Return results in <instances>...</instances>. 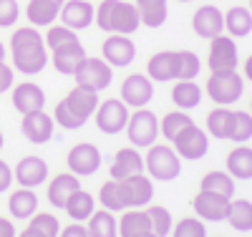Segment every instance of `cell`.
<instances>
[{"mask_svg":"<svg viewBox=\"0 0 252 237\" xmlns=\"http://www.w3.org/2000/svg\"><path fill=\"white\" fill-rule=\"evenodd\" d=\"M202 71V61L194 51H159L146 61V76L154 83L194 81Z\"/></svg>","mask_w":252,"mask_h":237,"instance_id":"cell-1","label":"cell"},{"mask_svg":"<svg viewBox=\"0 0 252 237\" xmlns=\"http://www.w3.org/2000/svg\"><path fill=\"white\" fill-rule=\"evenodd\" d=\"M10 56H13V66L20 73L26 76L40 73L48 63V48H46L43 35L31 26L18 28L10 35Z\"/></svg>","mask_w":252,"mask_h":237,"instance_id":"cell-2","label":"cell"},{"mask_svg":"<svg viewBox=\"0 0 252 237\" xmlns=\"http://www.w3.org/2000/svg\"><path fill=\"white\" fill-rule=\"evenodd\" d=\"M98 106V94L83 86H73V89L56 103L53 121L63 129H81L86 124Z\"/></svg>","mask_w":252,"mask_h":237,"instance_id":"cell-3","label":"cell"},{"mask_svg":"<svg viewBox=\"0 0 252 237\" xmlns=\"http://www.w3.org/2000/svg\"><path fill=\"white\" fill-rule=\"evenodd\" d=\"M94 23L103 33L131 35L141 26V20H139L136 5L124 3V0H101L98 8L94 10Z\"/></svg>","mask_w":252,"mask_h":237,"instance_id":"cell-4","label":"cell"},{"mask_svg":"<svg viewBox=\"0 0 252 237\" xmlns=\"http://www.w3.org/2000/svg\"><path fill=\"white\" fill-rule=\"evenodd\" d=\"M144 171H146V177H152L157 182H172L182 174V159L174 152V146L154 141L152 146H146Z\"/></svg>","mask_w":252,"mask_h":237,"instance_id":"cell-5","label":"cell"},{"mask_svg":"<svg viewBox=\"0 0 252 237\" xmlns=\"http://www.w3.org/2000/svg\"><path fill=\"white\" fill-rule=\"evenodd\" d=\"M245 94V78L237 71H217L207 78V96L217 106H232Z\"/></svg>","mask_w":252,"mask_h":237,"instance_id":"cell-6","label":"cell"},{"mask_svg":"<svg viewBox=\"0 0 252 237\" xmlns=\"http://www.w3.org/2000/svg\"><path fill=\"white\" fill-rule=\"evenodd\" d=\"M126 136H129L131 146L136 149H146L159 139V116L154 111L144 109H134L126 121Z\"/></svg>","mask_w":252,"mask_h":237,"instance_id":"cell-7","label":"cell"},{"mask_svg":"<svg viewBox=\"0 0 252 237\" xmlns=\"http://www.w3.org/2000/svg\"><path fill=\"white\" fill-rule=\"evenodd\" d=\"M240 53H237V43L232 35L220 33L209 40V53H207V68L209 73L217 71H237Z\"/></svg>","mask_w":252,"mask_h":237,"instance_id":"cell-8","label":"cell"},{"mask_svg":"<svg viewBox=\"0 0 252 237\" xmlns=\"http://www.w3.org/2000/svg\"><path fill=\"white\" fill-rule=\"evenodd\" d=\"M76 78V86H83V89H91V91H103L109 89L111 81H114V68L109 66L103 58H83L81 66L76 68L73 73Z\"/></svg>","mask_w":252,"mask_h":237,"instance_id":"cell-9","label":"cell"},{"mask_svg":"<svg viewBox=\"0 0 252 237\" xmlns=\"http://www.w3.org/2000/svg\"><path fill=\"white\" fill-rule=\"evenodd\" d=\"M119 197H121L124 209H141L154 197V179L146 174L119 179Z\"/></svg>","mask_w":252,"mask_h":237,"instance_id":"cell-10","label":"cell"},{"mask_svg":"<svg viewBox=\"0 0 252 237\" xmlns=\"http://www.w3.org/2000/svg\"><path fill=\"white\" fill-rule=\"evenodd\" d=\"M129 106H126L121 99H106V101H98L96 111H94V119H96V126L98 132L103 134H121L126 129V121H129Z\"/></svg>","mask_w":252,"mask_h":237,"instance_id":"cell-11","label":"cell"},{"mask_svg":"<svg viewBox=\"0 0 252 237\" xmlns=\"http://www.w3.org/2000/svg\"><path fill=\"white\" fill-rule=\"evenodd\" d=\"M172 146H174V152L179 154V159L197 162V159H202L209 152V139H207L204 129H199L197 124H189L187 129H182V132L172 139Z\"/></svg>","mask_w":252,"mask_h":237,"instance_id":"cell-12","label":"cell"},{"mask_svg":"<svg viewBox=\"0 0 252 237\" xmlns=\"http://www.w3.org/2000/svg\"><path fill=\"white\" fill-rule=\"evenodd\" d=\"M229 197H222L217 192H204L199 189L192 197V209L202 222H224L229 212Z\"/></svg>","mask_w":252,"mask_h":237,"instance_id":"cell-13","label":"cell"},{"mask_svg":"<svg viewBox=\"0 0 252 237\" xmlns=\"http://www.w3.org/2000/svg\"><path fill=\"white\" fill-rule=\"evenodd\" d=\"M101 56L111 68H126V66H131L134 58H136V46L129 35L109 33V38L101 43Z\"/></svg>","mask_w":252,"mask_h":237,"instance_id":"cell-14","label":"cell"},{"mask_svg":"<svg viewBox=\"0 0 252 237\" xmlns=\"http://www.w3.org/2000/svg\"><path fill=\"white\" fill-rule=\"evenodd\" d=\"M154 99V81L146 73H131L121 83V101L129 109H144Z\"/></svg>","mask_w":252,"mask_h":237,"instance_id":"cell-15","label":"cell"},{"mask_svg":"<svg viewBox=\"0 0 252 237\" xmlns=\"http://www.w3.org/2000/svg\"><path fill=\"white\" fill-rule=\"evenodd\" d=\"M66 164L71 169V174H76V177H91V174H96L98 167H101V152L94 144H89V141L76 144V146H71V152L66 157Z\"/></svg>","mask_w":252,"mask_h":237,"instance_id":"cell-16","label":"cell"},{"mask_svg":"<svg viewBox=\"0 0 252 237\" xmlns=\"http://www.w3.org/2000/svg\"><path fill=\"white\" fill-rule=\"evenodd\" d=\"M192 28L199 38L212 40L215 35L224 33V13L217 5H202L192 15Z\"/></svg>","mask_w":252,"mask_h":237,"instance_id":"cell-17","label":"cell"},{"mask_svg":"<svg viewBox=\"0 0 252 237\" xmlns=\"http://www.w3.org/2000/svg\"><path fill=\"white\" fill-rule=\"evenodd\" d=\"M94 5H91V0H63V5H61V23L71 28V31H83V28H89L94 23Z\"/></svg>","mask_w":252,"mask_h":237,"instance_id":"cell-18","label":"cell"},{"mask_svg":"<svg viewBox=\"0 0 252 237\" xmlns=\"http://www.w3.org/2000/svg\"><path fill=\"white\" fill-rule=\"evenodd\" d=\"M111 171V179H126V177H134V174H144V157L136 146H124L114 154V162L109 167Z\"/></svg>","mask_w":252,"mask_h":237,"instance_id":"cell-19","label":"cell"},{"mask_svg":"<svg viewBox=\"0 0 252 237\" xmlns=\"http://www.w3.org/2000/svg\"><path fill=\"white\" fill-rule=\"evenodd\" d=\"M53 116H48L43 109L40 111H31V114H23V124H20V132L23 136L33 144H46L51 136H53Z\"/></svg>","mask_w":252,"mask_h":237,"instance_id":"cell-20","label":"cell"},{"mask_svg":"<svg viewBox=\"0 0 252 237\" xmlns=\"http://www.w3.org/2000/svg\"><path fill=\"white\" fill-rule=\"evenodd\" d=\"M13 179H18L20 187H38V184H43L48 179V164L46 159H40V157H23L18 162L15 171H13Z\"/></svg>","mask_w":252,"mask_h":237,"instance_id":"cell-21","label":"cell"},{"mask_svg":"<svg viewBox=\"0 0 252 237\" xmlns=\"http://www.w3.org/2000/svg\"><path fill=\"white\" fill-rule=\"evenodd\" d=\"M13 106L20 114H31V111H40L46 106V94L40 86L26 81V83H18L13 89Z\"/></svg>","mask_w":252,"mask_h":237,"instance_id":"cell-22","label":"cell"},{"mask_svg":"<svg viewBox=\"0 0 252 237\" xmlns=\"http://www.w3.org/2000/svg\"><path fill=\"white\" fill-rule=\"evenodd\" d=\"M83 58H86V51H83L81 40L56 48V51H53V56H51L53 68H56L58 73H63V76H73V73H76V68L81 66V61H83Z\"/></svg>","mask_w":252,"mask_h":237,"instance_id":"cell-23","label":"cell"},{"mask_svg":"<svg viewBox=\"0 0 252 237\" xmlns=\"http://www.w3.org/2000/svg\"><path fill=\"white\" fill-rule=\"evenodd\" d=\"M224 167H227V174L235 182L237 179H245V182L252 179V146H235L232 152L227 154Z\"/></svg>","mask_w":252,"mask_h":237,"instance_id":"cell-24","label":"cell"},{"mask_svg":"<svg viewBox=\"0 0 252 237\" xmlns=\"http://www.w3.org/2000/svg\"><path fill=\"white\" fill-rule=\"evenodd\" d=\"M61 5L63 0H28L26 15L31 20V26H53L61 13Z\"/></svg>","mask_w":252,"mask_h":237,"instance_id":"cell-25","label":"cell"},{"mask_svg":"<svg viewBox=\"0 0 252 237\" xmlns=\"http://www.w3.org/2000/svg\"><path fill=\"white\" fill-rule=\"evenodd\" d=\"M76 189H81V182H78V177L76 174H56L53 179H51V184H48V202L53 204V207H66V202H68V197L73 195Z\"/></svg>","mask_w":252,"mask_h":237,"instance_id":"cell-26","label":"cell"},{"mask_svg":"<svg viewBox=\"0 0 252 237\" xmlns=\"http://www.w3.org/2000/svg\"><path fill=\"white\" fill-rule=\"evenodd\" d=\"M172 103L179 111H192L202 103V89L194 81H174L172 86Z\"/></svg>","mask_w":252,"mask_h":237,"instance_id":"cell-27","label":"cell"},{"mask_svg":"<svg viewBox=\"0 0 252 237\" xmlns=\"http://www.w3.org/2000/svg\"><path fill=\"white\" fill-rule=\"evenodd\" d=\"M134 5H136L141 26L159 28V26L166 23V15H169V10H166V0H134Z\"/></svg>","mask_w":252,"mask_h":237,"instance_id":"cell-28","label":"cell"},{"mask_svg":"<svg viewBox=\"0 0 252 237\" xmlns=\"http://www.w3.org/2000/svg\"><path fill=\"white\" fill-rule=\"evenodd\" d=\"M8 209L15 220H31L35 209H38V197H35V192L28 189V187H20L15 189L10 200H8Z\"/></svg>","mask_w":252,"mask_h":237,"instance_id":"cell-29","label":"cell"},{"mask_svg":"<svg viewBox=\"0 0 252 237\" xmlns=\"http://www.w3.org/2000/svg\"><path fill=\"white\" fill-rule=\"evenodd\" d=\"M224 31L232 38H245L252 33V13L245 5H232L224 13Z\"/></svg>","mask_w":252,"mask_h":237,"instance_id":"cell-30","label":"cell"},{"mask_svg":"<svg viewBox=\"0 0 252 237\" xmlns=\"http://www.w3.org/2000/svg\"><path fill=\"white\" fill-rule=\"evenodd\" d=\"M86 230L91 237H119V220L116 212L109 209H94V214L86 220Z\"/></svg>","mask_w":252,"mask_h":237,"instance_id":"cell-31","label":"cell"},{"mask_svg":"<svg viewBox=\"0 0 252 237\" xmlns=\"http://www.w3.org/2000/svg\"><path fill=\"white\" fill-rule=\"evenodd\" d=\"M63 209H66V214L73 222H86L94 214V209H96V200H94V195H89L86 189H76L73 195L68 197V202H66Z\"/></svg>","mask_w":252,"mask_h":237,"instance_id":"cell-32","label":"cell"},{"mask_svg":"<svg viewBox=\"0 0 252 237\" xmlns=\"http://www.w3.org/2000/svg\"><path fill=\"white\" fill-rule=\"evenodd\" d=\"M144 230H152L146 209H126L119 217V237H134Z\"/></svg>","mask_w":252,"mask_h":237,"instance_id":"cell-33","label":"cell"},{"mask_svg":"<svg viewBox=\"0 0 252 237\" xmlns=\"http://www.w3.org/2000/svg\"><path fill=\"white\" fill-rule=\"evenodd\" d=\"M199 189H204V192H217V195L232 200V195H235V179L229 177L227 171L215 169V171H207V174L199 179Z\"/></svg>","mask_w":252,"mask_h":237,"instance_id":"cell-34","label":"cell"},{"mask_svg":"<svg viewBox=\"0 0 252 237\" xmlns=\"http://www.w3.org/2000/svg\"><path fill=\"white\" fill-rule=\"evenodd\" d=\"M229 129H232V109L227 106H215L207 114V134L215 139H227Z\"/></svg>","mask_w":252,"mask_h":237,"instance_id":"cell-35","label":"cell"},{"mask_svg":"<svg viewBox=\"0 0 252 237\" xmlns=\"http://www.w3.org/2000/svg\"><path fill=\"white\" fill-rule=\"evenodd\" d=\"M227 222L237 232H250L252 230V202L250 200H232L227 212Z\"/></svg>","mask_w":252,"mask_h":237,"instance_id":"cell-36","label":"cell"},{"mask_svg":"<svg viewBox=\"0 0 252 237\" xmlns=\"http://www.w3.org/2000/svg\"><path fill=\"white\" fill-rule=\"evenodd\" d=\"M189 124H194V121H192V116H189L187 111H179V109L166 111V114L159 119V134L172 144V139L182 132V129H187Z\"/></svg>","mask_w":252,"mask_h":237,"instance_id":"cell-37","label":"cell"},{"mask_svg":"<svg viewBox=\"0 0 252 237\" xmlns=\"http://www.w3.org/2000/svg\"><path fill=\"white\" fill-rule=\"evenodd\" d=\"M227 139L235 144H245L247 139H252V114L250 111L232 109V129H229Z\"/></svg>","mask_w":252,"mask_h":237,"instance_id":"cell-38","label":"cell"},{"mask_svg":"<svg viewBox=\"0 0 252 237\" xmlns=\"http://www.w3.org/2000/svg\"><path fill=\"white\" fill-rule=\"evenodd\" d=\"M146 214H149V222H152V232H157L159 237H166L172 232V225H174V220H172V212L166 209V207H161V204H146Z\"/></svg>","mask_w":252,"mask_h":237,"instance_id":"cell-39","label":"cell"},{"mask_svg":"<svg viewBox=\"0 0 252 237\" xmlns=\"http://www.w3.org/2000/svg\"><path fill=\"white\" fill-rule=\"evenodd\" d=\"M169 235L172 237H207V227L194 214V217H182L179 222H174Z\"/></svg>","mask_w":252,"mask_h":237,"instance_id":"cell-40","label":"cell"},{"mask_svg":"<svg viewBox=\"0 0 252 237\" xmlns=\"http://www.w3.org/2000/svg\"><path fill=\"white\" fill-rule=\"evenodd\" d=\"M98 202L103 209H109V212H121L124 204H121V197H119V182L116 179H109V182H103L101 189H98Z\"/></svg>","mask_w":252,"mask_h":237,"instance_id":"cell-41","label":"cell"},{"mask_svg":"<svg viewBox=\"0 0 252 237\" xmlns=\"http://www.w3.org/2000/svg\"><path fill=\"white\" fill-rule=\"evenodd\" d=\"M43 40H46V48L56 51V48H61V46L76 43V40H78V35H76V31H71V28H66V26H51Z\"/></svg>","mask_w":252,"mask_h":237,"instance_id":"cell-42","label":"cell"},{"mask_svg":"<svg viewBox=\"0 0 252 237\" xmlns=\"http://www.w3.org/2000/svg\"><path fill=\"white\" fill-rule=\"evenodd\" d=\"M28 225H31L33 230H38L40 235H46V237H58V232H61V225H58V220H56V214H51V212H38V214H33Z\"/></svg>","mask_w":252,"mask_h":237,"instance_id":"cell-43","label":"cell"},{"mask_svg":"<svg viewBox=\"0 0 252 237\" xmlns=\"http://www.w3.org/2000/svg\"><path fill=\"white\" fill-rule=\"evenodd\" d=\"M20 8L15 0H0V28H10L18 23Z\"/></svg>","mask_w":252,"mask_h":237,"instance_id":"cell-44","label":"cell"},{"mask_svg":"<svg viewBox=\"0 0 252 237\" xmlns=\"http://www.w3.org/2000/svg\"><path fill=\"white\" fill-rule=\"evenodd\" d=\"M58 237H91V235H89V230L83 227L81 222H73V225H68V227H63V230L58 232Z\"/></svg>","mask_w":252,"mask_h":237,"instance_id":"cell-45","label":"cell"},{"mask_svg":"<svg viewBox=\"0 0 252 237\" xmlns=\"http://www.w3.org/2000/svg\"><path fill=\"white\" fill-rule=\"evenodd\" d=\"M10 86H13V68L5 66V61H3V63H0V94L8 91Z\"/></svg>","mask_w":252,"mask_h":237,"instance_id":"cell-46","label":"cell"},{"mask_svg":"<svg viewBox=\"0 0 252 237\" xmlns=\"http://www.w3.org/2000/svg\"><path fill=\"white\" fill-rule=\"evenodd\" d=\"M10 182H13V169L0 159V192H5L10 187Z\"/></svg>","mask_w":252,"mask_h":237,"instance_id":"cell-47","label":"cell"},{"mask_svg":"<svg viewBox=\"0 0 252 237\" xmlns=\"http://www.w3.org/2000/svg\"><path fill=\"white\" fill-rule=\"evenodd\" d=\"M0 237H15V227L5 217H0Z\"/></svg>","mask_w":252,"mask_h":237,"instance_id":"cell-48","label":"cell"},{"mask_svg":"<svg viewBox=\"0 0 252 237\" xmlns=\"http://www.w3.org/2000/svg\"><path fill=\"white\" fill-rule=\"evenodd\" d=\"M242 78H247V81L252 83V53L247 56V61H245V66H242Z\"/></svg>","mask_w":252,"mask_h":237,"instance_id":"cell-49","label":"cell"},{"mask_svg":"<svg viewBox=\"0 0 252 237\" xmlns=\"http://www.w3.org/2000/svg\"><path fill=\"white\" fill-rule=\"evenodd\" d=\"M18 237H46V235H40V232H38V230H33V227H31V225H28V227H26V230H23V232H20V235H18Z\"/></svg>","mask_w":252,"mask_h":237,"instance_id":"cell-50","label":"cell"},{"mask_svg":"<svg viewBox=\"0 0 252 237\" xmlns=\"http://www.w3.org/2000/svg\"><path fill=\"white\" fill-rule=\"evenodd\" d=\"M134 237H159V235L152 232V230H144V232H139V235H134Z\"/></svg>","mask_w":252,"mask_h":237,"instance_id":"cell-51","label":"cell"},{"mask_svg":"<svg viewBox=\"0 0 252 237\" xmlns=\"http://www.w3.org/2000/svg\"><path fill=\"white\" fill-rule=\"evenodd\" d=\"M3 61H5V46L0 43V63H3Z\"/></svg>","mask_w":252,"mask_h":237,"instance_id":"cell-52","label":"cell"},{"mask_svg":"<svg viewBox=\"0 0 252 237\" xmlns=\"http://www.w3.org/2000/svg\"><path fill=\"white\" fill-rule=\"evenodd\" d=\"M0 149H3V134H0Z\"/></svg>","mask_w":252,"mask_h":237,"instance_id":"cell-53","label":"cell"},{"mask_svg":"<svg viewBox=\"0 0 252 237\" xmlns=\"http://www.w3.org/2000/svg\"><path fill=\"white\" fill-rule=\"evenodd\" d=\"M179 3H192V0H179Z\"/></svg>","mask_w":252,"mask_h":237,"instance_id":"cell-54","label":"cell"},{"mask_svg":"<svg viewBox=\"0 0 252 237\" xmlns=\"http://www.w3.org/2000/svg\"><path fill=\"white\" fill-rule=\"evenodd\" d=\"M250 114H252V99H250Z\"/></svg>","mask_w":252,"mask_h":237,"instance_id":"cell-55","label":"cell"},{"mask_svg":"<svg viewBox=\"0 0 252 237\" xmlns=\"http://www.w3.org/2000/svg\"><path fill=\"white\" fill-rule=\"evenodd\" d=\"M250 13H252V0H250Z\"/></svg>","mask_w":252,"mask_h":237,"instance_id":"cell-56","label":"cell"}]
</instances>
